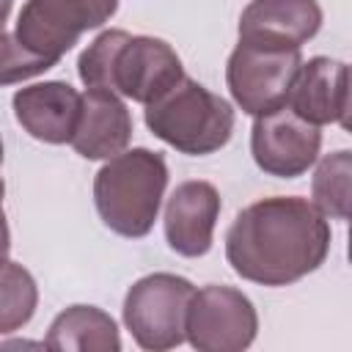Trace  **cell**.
<instances>
[{
    "label": "cell",
    "instance_id": "obj_1",
    "mask_svg": "<svg viewBox=\"0 0 352 352\" xmlns=\"http://www.w3.org/2000/svg\"><path fill=\"white\" fill-rule=\"evenodd\" d=\"M327 217L300 195H272L236 212L226 231L231 270L258 286H289L319 270L330 253Z\"/></svg>",
    "mask_w": 352,
    "mask_h": 352
},
{
    "label": "cell",
    "instance_id": "obj_2",
    "mask_svg": "<svg viewBox=\"0 0 352 352\" xmlns=\"http://www.w3.org/2000/svg\"><path fill=\"white\" fill-rule=\"evenodd\" d=\"M77 74L85 88L113 91L148 104L184 77V66L168 41L113 28L99 33L80 52Z\"/></svg>",
    "mask_w": 352,
    "mask_h": 352
},
{
    "label": "cell",
    "instance_id": "obj_3",
    "mask_svg": "<svg viewBox=\"0 0 352 352\" xmlns=\"http://www.w3.org/2000/svg\"><path fill=\"white\" fill-rule=\"evenodd\" d=\"M165 187L168 165L160 151L124 148L94 176V204L113 234L140 239L154 228Z\"/></svg>",
    "mask_w": 352,
    "mask_h": 352
},
{
    "label": "cell",
    "instance_id": "obj_4",
    "mask_svg": "<svg viewBox=\"0 0 352 352\" xmlns=\"http://www.w3.org/2000/svg\"><path fill=\"white\" fill-rule=\"evenodd\" d=\"M143 118L154 138L190 157L220 151L231 140L236 121L228 99L212 94L187 74L162 96L148 102Z\"/></svg>",
    "mask_w": 352,
    "mask_h": 352
},
{
    "label": "cell",
    "instance_id": "obj_5",
    "mask_svg": "<svg viewBox=\"0 0 352 352\" xmlns=\"http://www.w3.org/2000/svg\"><path fill=\"white\" fill-rule=\"evenodd\" d=\"M300 66L297 47L239 38L226 63V85L242 113L264 116L289 102Z\"/></svg>",
    "mask_w": 352,
    "mask_h": 352
},
{
    "label": "cell",
    "instance_id": "obj_6",
    "mask_svg": "<svg viewBox=\"0 0 352 352\" xmlns=\"http://www.w3.org/2000/svg\"><path fill=\"white\" fill-rule=\"evenodd\" d=\"M195 286L173 272H151L135 280L124 297V324L135 344L151 352L184 344L187 308Z\"/></svg>",
    "mask_w": 352,
    "mask_h": 352
},
{
    "label": "cell",
    "instance_id": "obj_7",
    "mask_svg": "<svg viewBox=\"0 0 352 352\" xmlns=\"http://www.w3.org/2000/svg\"><path fill=\"white\" fill-rule=\"evenodd\" d=\"M118 0H28L16 16V41L58 63L85 30L102 28Z\"/></svg>",
    "mask_w": 352,
    "mask_h": 352
},
{
    "label": "cell",
    "instance_id": "obj_8",
    "mask_svg": "<svg viewBox=\"0 0 352 352\" xmlns=\"http://www.w3.org/2000/svg\"><path fill=\"white\" fill-rule=\"evenodd\" d=\"M258 333V314L250 297L234 286L209 283L195 289L184 341H190L201 352H242L256 341Z\"/></svg>",
    "mask_w": 352,
    "mask_h": 352
},
{
    "label": "cell",
    "instance_id": "obj_9",
    "mask_svg": "<svg viewBox=\"0 0 352 352\" xmlns=\"http://www.w3.org/2000/svg\"><path fill=\"white\" fill-rule=\"evenodd\" d=\"M253 118L250 154L264 173L275 179H297L319 160V126L300 118L289 104Z\"/></svg>",
    "mask_w": 352,
    "mask_h": 352
},
{
    "label": "cell",
    "instance_id": "obj_10",
    "mask_svg": "<svg viewBox=\"0 0 352 352\" xmlns=\"http://www.w3.org/2000/svg\"><path fill=\"white\" fill-rule=\"evenodd\" d=\"M220 192L212 182H182L165 204V239L168 248L184 258L206 256L220 217Z\"/></svg>",
    "mask_w": 352,
    "mask_h": 352
},
{
    "label": "cell",
    "instance_id": "obj_11",
    "mask_svg": "<svg viewBox=\"0 0 352 352\" xmlns=\"http://www.w3.org/2000/svg\"><path fill=\"white\" fill-rule=\"evenodd\" d=\"M286 104L314 126H324V124L346 126V113H349L346 63L327 55H316L308 63H302Z\"/></svg>",
    "mask_w": 352,
    "mask_h": 352
},
{
    "label": "cell",
    "instance_id": "obj_12",
    "mask_svg": "<svg viewBox=\"0 0 352 352\" xmlns=\"http://www.w3.org/2000/svg\"><path fill=\"white\" fill-rule=\"evenodd\" d=\"M82 94L72 88L63 80H47L33 82L28 88H19L11 99L16 124L41 143H69L72 132L80 118Z\"/></svg>",
    "mask_w": 352,
    "mask_h": 352
},
{
    "label": "cell",
    "instance_id": "obj_13",
    "mask_svg": "<svg viewBox=\"0 0 352 352\" xmlns=\"http://www.w3.org/2000/svg\"><path fill=\"white\" fill-rule=\"evenodd\" d=\"M132 140V116L118 94L88 88L72 132V148L85 160H110Z\"/></svg>",
    "mask_w": 352,
    "mask_h": 352
},
{
    "label": "cell",
    "instance_id": "obj_14",
    "mask_svg": "<svg viewBox=\"0 0 352 352\" xmlns=\"http://www.w3.org/2000/svg\"><path fill=\"white\" fill-rule=\"evenodd\" d=\"M322 28L316 0H250L239 16V38L280 47H302Z\"/></svg>",
    "mask_w": 352,
    "mask_h": 352
},
{
    "label": "cell",
    "instance_id": "obj_15",
    "mask_svg": "<svg viewBox=\"0 0 352 352\" xmlns=\"http://www.w3.org/2000/svg\"><path fill=\"white\" fill-rule=\"evenodd\" d=\"M47 349H74V352H118L121 336L110 314L96 305H69L60 311L44 338Z\"/></svg>",
    "mask_w": 352,
    "mask_h": 352
},
{
    "label": "cell",
    "instance_id": "obj_16",
    "mask_svg": "<svg viewBox=\"0 0 352 352\" xmlns=\"http://www.w3.org/2000/svg\"><path fill=\"white\" fill-rule=\"evenodd\" d=\"M349 184H352V151L338 148L333 154H324L311 179V204L330 220H346Z\"/></svg>",
    "mask_w": 352,
    "mask_h": 352
},
{
    "label": "cell",
    "instance_id": "obj_17",
    "mask_svg": "<svg viewBox=\"0 0 352 352\" xmlns=\"http://www.w3.org/2000/svg\"><path fill=\"white\" fill-rule=\"evenodd\" d=\"M38 305L33 275L16 261H0V336L22 330Z\"/></svg>",
    "mask_w": 352,
    "mask_h": 352
},
{
    "label": "cell",
    "instance_id": "obj_18",
    "mask_svg": "<svg viewBox=\"0 0 352 352\" xmlns=\"http://www.w3.org/2000/svg\"><path fill=\"white\" fill-rule=\"evenodd\" d=\"M55 63L44 55L30 52L16 41L14 33H0V85H14L22 80H30L36 74H44Z\"/></svg>",
    "mask_w": 352,
    "mask_h": 352
},
{
    "label": "cell",
    "instance_id": "obj_19",
    "mask_svg": "<svg viewBox=\"0 0 352 352\" xmlns=\"http://www.w3.org/2000/svg\"><path fill=\"white\" fill-rule=\"evenodd\" d=\"M8 250H11V234H8L6 214H0V261L8 258Z\"/></svg>",
    "mask_w": 352,
    "mask_h": 352
},
{
    "label": "cell",
    "instance_id": "obj_20",
    "mask_svg": "<svg viewBox=\"0 0 352 352\" xmlns=\"http://www.w3.org/2000/svg\"><path fill=\"white\" fill-rule=\"evenodd\" d=\"M11 3H14V0H0V33H6V22H8V14H11Z\"/></svg>",
    "mask_w": 352,
    "mask_h": 352
},
{
    "label": "cell",
    "instance_id": "obj_21",
    "mask_svg": "<svg viewBox=\"0 0 352 352\" xmlns=\"http://www.w3.org/2000/svg\"><path fill=\"white\" fill-rule=\"evenodd\" d=\"M3 195H6V184H3V179H0V214H3Z\"/></svg>",
    "mask_w": 352,
    "mask_h": 352
},
{
    "label": "cell",
    "instance_id": "obj_22",
    "mask_svg": "<svg viewBox=\"0 0 352 352\" xmlns=\"http://www.w3.org/2000/svg\"><path fill=\"white\" fill-rule=\"evenodd\" d=\"M0 165H3V140H0Z\"/></svg>",
    "mask_w": 352,
    "mask_h": 352
}]
</instances>
